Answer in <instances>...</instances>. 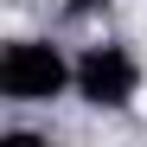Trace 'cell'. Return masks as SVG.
Wrapping results in <instances>:
<instances>
[{"mask_svg": "<svg viewBox=\"0 0 147 147\" xmlns=\"http://www.w3.org/2000/svg\"><path fill=\"white\" fill-rule=\"evenodd\" d=\"M141 90V64L121 51V45H96L77 58V96L90 109H128Z\"/></svg>", "mask_w": 147, "mask_h": 147, "instance_id": "cell-2", "label": "cell"}, {"mask_svg": "<svg viewBox=\"0 0 147 147\" xmlns=\"http://www.w3.org/2000/svg\"><path fill=\"white\" fill-rule=\"evenodd\" d=\"M64 83H77V64H64L58 45L13 38L0 51V96L7 102H51V96H64Z\"/></svg>", "mask_w": 147, "mask_h": 147, "instance_id": "cell-1", "label": "cell"}, {"mask_svg": "<svg viewBox=\"0 0 147 147\" xmlns=\"http://www.w3.org/2000/svg\"><path fill=\"white\" fill-rule=\"evenodd\" d=\"M90 7H102V0H70V13H90Z\"/></svg>", "mask_w": 147, "mask_h": 147, "instance_id": "cell-3", "label": "cell"}]
</instances>
